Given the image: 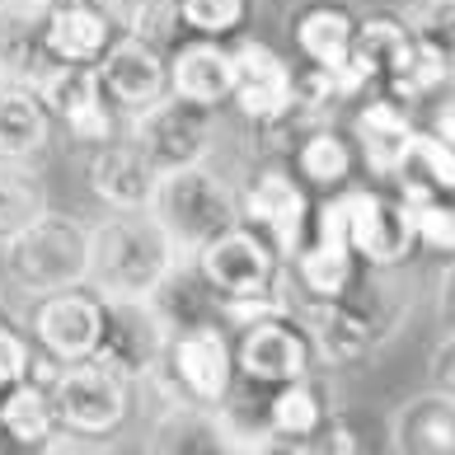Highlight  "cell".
I'll return each mask as SVG.
<instances>
[{
    "instance_id": "cell-7",
    "label": "cell",
    "mask_w": 455,
    "mask_h": 455,
    "mask_svg": "<svg viewBox=\"0 0 455 455\" xmlns=\"http://www.w3.org/2000/svg\"><path fill=\"white\" fill-rule=\"evenodd\" d=\"M235 193H240V221L254 226L282 254V263L306 244L315 197H310L306 183L291 174V164L282 156H259V164L249 170V179Z\"/></svg>"
},
{
    "instance_id": "cell-36",
    "label": "cell",
    "mask_w": 455,
    "mask_h": 455,
    "mask_svg": "<svg viewBox=\"0 0 455 455\" xmlns=\"http://www.w3.org/2000/svg\"><path fill=\"white\" fill-rule=\"evenodd\" d=\"M409 24L413 43L423 52L442 57L455 71V0H409V10H399Z\"/></svg>"
},
{
    "instance_id": "cell-45",
    "label": "cell",
    "mask_w": 455,
    "mask_h": 455,
    "mask_svg": "<svg viewBox=\"0 0 455 455\" xmlns=\"http://www.w3.org/2000/svg\"><path fill=\"white\" fill-rule=\"evenodd\" d=\"M0 451H5V432H0Z\"/></svg>"
},
{
    "instance_id": "cell-27",
    "label": "cell",
    "mask_w": 455,
    "mask_h": 455,
    "mask_svg": "<svg viewBox=\"0 0 455 455\" xmlns=\"http://www.w3.org/2000/svg\"><path fill=\"white\" fill-rule=\"evenodd\" d=\"M352 28H357V14L343 0H306L286 24L296 57L306 66H347Z\"/></svg>"
},
{
    "instance_id": "cell-15",
    "label": "cell",
    "mask_w": 455,
    "mask_h": 455,
    "mask_svg": "<svg viewBox=\"0 0 455 455\" xmlns=\"http://www.w3.org/2000/svg\"><path fill=\"white\" fill-rule=\"evenodd\" d=\"M80 174H85V188L104 212H146L160 179V170L150 164V156L137 146V137L127 127L99 146H85Z\"/></svg>"
},
{
    "instance_id": "cell-5",
    "label": "cell",
    "mask_w": 455,
    "mask_h": 455,
    "mask_svg": "<svg viewBox=\"0 0 455 455\" xmlns=\"http://www.w3.org/2000/svg\"><path fill=\"white\" fill-rule=\"evenodd\" d=\"M47 390H52V409H57L61 432L80 436L90 451L113 446V436L127 432L132 413H137V385L127 376H117L99 357L57 366Z\"/></svg>"
},
{
    "instance_id": "cell-20",
    "label": "cell",
    "mask_w": 455,
    "mask_h": 455,
    "mask_svg": "<svg viewBox=\"0 0 455 455\" xmlns=\"http://www.w3.org/2000/svg\"><path fill=\"white\" fill-rule=\"evenodd\" d=\"M347 296H352V306L362 310V319H366V329H371V343H376V352H385V347H390L403 329L413 324L423 286L413 282L409 263H403V267H362Z\"/></svg>"
},
{
    "instance_id": "cell-9",
    "label": "cell",
    "mask_w": 455,
    "mask_h": 455,
    "mask_svg": "<svg viewBox=\"0 0 455 455\" xmlns=\"http://www.w3.org/2000/svg\"><path fill=\"white\" fill-rule=\"evenodd\" d=\"M343 197V221H347V244L362 259V267H403L418 254L413 216L399 202L390 183H357L339 188Z\"/></svg>"
},
{
    "instance_id": "cell-35",
    "label": "cell",
    "mask_w": 455,
    "mask_h": 455,
    "mask_svg": "<svg viewBox=\"0 0 455 455\" xmlns=\"http://www.w3.org/2000/svg\"><path fill=\"white\" fill-rule=\"evenodd\" d=\"M446 85H455V71H451L442 57H432V52H423V47L413 43L409 66H403L399 76L385 80L380 94H390V99H399V104H409V108H423L427 99H436Z\"/></svg>"
},
{
    "instance_id": "cell-30",
    "label": "cell",
    "mask_w": 455,
    "mask_h": 455,
    "mask_svg": "<svg viewBox=\"0 0 455 455\" xmlns=\"http://www.w3.org/2000/svg\"><path fill=\"white\" fill-rule=\"evenodd\" d=\"M52 52L43 43V10L0 5V80L5 85H33L52 71Z\"/></svg>"
},
{
    "instance_id": "cell-10",
    "label": "cell",
    "mask_w": 455,
    "mask_h": 455,
    "mask_svg": "<svg viewBox=\"0 0 455 455\" xmlns=\"http://www.w3.org/2000/svg\"><path fill=\"white\" fill-rule=\"evenodd\" d=\"M296 94V66L282 47L259 33H235L230 38V108L254 132L282 127Z\"/></svg>"
},
{
    "instance_id": "cell-23",
    "label": "cell",
    "mask_w": 455,
    "mask_h": 455,
    "mask_svg": "<svg viewBox=\"0 0 455 455\" xmlns=\"http://www.w3.org/2000/svg\"><path fill=\"white\" fill-rule=\"evenodd\" d=\"M123 33L117 14L104 0H80V5H47L43 10V43L52 61H76L94 66L108 52V43Z\"/></svg>"
},
{
    "instance_id": "cell-40",
    "label": "cell",
    "mask_w": 455,
    "mask_h": 455,
    "mask_svg": "<svg viewBox=\"0 0 455 455\" xmlns=\"http://www.w3.org/2000/svg\"><path fill=\"white\" fill-rule=\"evenodd\" d=\"M427 385L436 395L455 399V329H442L427 347Z\"/></svg>"
},
{
    "instance_id": "cell-44",
    "label": "cell",
    "mask_w": 455,
    "mask_h": 455,
    "mask_svg": "<svg viewBox=\"0 0 455 455\" xmlns=\"http://www.w3.org/2000/svg\"><path fill=\"white\" fill-rule=\"evenodd\" d=\"M47 5H80V0H47Z\"/></svg>"
},
{
    "instance_id": "cell-39",
    "label": "cell",
    "mask_w": 455,
    "mask_h": 455,
    "mask_svg": "<svg viewBox=\"0 0 455 455\" xmlns=\"http://www.w3.org/2000/svg\"><path fill=\"white\" fill-rule=\"evenodd\" d=\"M357 451H366V442H362L357 427H352L339 409L324 418V427H319L310 436V446H306V455H357Z\"/></svg>"
},
{
    "instance_id": "cell-38",
    "label": "cell",
    "mask_w": 455,
    "mask_h": 455,
    "mask_svg": "<svg viewBox=\"0 0 455 455\" xmlns=\"http://www.w3.org/2000/svg\"><path fill=\"white\" fill-rule=\"evenodd\" d=\"M33 366V339L24 333L20 319L0 310V390H10L14 380H24Z\"/></svg>"
},
{
    "instance_id": "cell-34",
    "label": "cell",
    "mask_w": 455,
    "mask_h": 455,
    "mask_svg": "<svg viewBox=\"0 0 455 455\" xmlns=\"http://www.w3.org/2000/svg\"><path fill=\"white\" fill-rule=\"evenodd\" d=\"M170 5H174V20L183 33H193V38H221V43L244 33L249 14H254V0H170Z\"/></svg>"
},
{
    "instance_id": "cell-16",
    "label": "cell",
    "mask_w": 455,
    "mask_h": 455,
    "mask_svg": "<svg viewBox=\"0 0 455 455\" xmlns=\"http://www.w3.org/2000/svg\"><path fill=\"white\" fill-rule=\"evenodd\" d=\"M99 85H104L108 104L117 108V117H137L146 113L156 99L170 94V66H164V47L137 38V33H117L108 43V52L94 61Z\"/></svg>"
},
{
    "instance_id": "cell-42",
    "label": "cell",
    "mask_w": 455,
    "mask_h": 455,
    "mask_svg": "<svg viewBox=\"0 0 455 455\" xmlns=\"http://www.w3.org/2000/svg\"><path fill=\"white\" fill-rule=\"evenodd\" d=\"M427 132H436V137H442L446 146H455V85H446L442 94H436V99H427Z\"/></svg>"
},
{
    "instance_id": "cell-12",
    "label": "cell",
    "mask_w": 455,
    "mask_h": 455,
    "mask_svg": "<svg viewBox=\"0 0 455 455\" xmlns=\"http://www.w3.org/2000/svg\"><path fill=\"white\" fill-rule=\"evenodd\" d=\"M230 347H235V376H240L244 390H273V385H286V380H300L310 371H319L315 347L291 310L263 315L254 324L235 329Z\"/></svg>"
},
{
    "instance_id": "cell-14",
    "label": "cell",
    "mask_w": 455,
    "mask_h": 455,
    "mask_svg": "<svg viewBox=\"0 0 455 455\" xmlns=\"http://www.w3.org/2000/svg\"><path fill=\"white\" fill-rule=\"evenodd\" d=\"M413 132H418V117L409 104L399 99L371 90L352 104L347 117V137L352 150H357V170H366L376 183H395L409 164V150H413Z\"/></svg>"
},
{
    "instance_id": "cell-11",
    "label": "cell",
    "mask_w": 455,
    "mask_h": 455,
    "mask_svg": "<svg viewBox=\"0 0 455 455\" xmlns=\"http://www.w3.org/2000/svg\"><path fill=\"white\" fill-rule=\"evenodd\" d=\"M123 127L137 137V146L150 156V164L164 174V170H179V164H202V160L216 156L221 113L188 104V99H179V94H164L146 113L127 117Z\"/></svg>"
},
{
    "instance_id": "cell-25",
    "label": "cell",
    "mask_w": 455,
    "mask_h": 455,
    "mask_svg": "<svg viewBox=\"0 0 455 455\" xmlns=\"http://www.w3.org/2000/svg\"><path fill=\"white\" fill-rule=\"evenodd\" d=\"M286 164L310 193H339L357 179V150H352V137L339 123L306 127L286 150Z\"/></svg>"
},
{
    "instance_id": "cell-33",
    "label": "cell",
    "mask_w": 455,
    "mask_h": 455,
    "mask_svg": "<svg viewBox=\"0 0 455 455\" xmlns=\"http://www.w3.org/2000/svg\"><path fill=\"white\" fill-rule=\"evenodd\" d=\"M52 207L43 160H0V244Z\"/></svg>"
},
{
    "instance_id": "cell-26",
    "label": "cell",
    "mask_w": 455,
    "mask_h": 455,
    "mask_svg": "<svg viewBox=\"0 0 455 455\" xmlns=\"http://www.w3.org/2000/svg\"><path fill=\"white\" fill-rule=\"evenodd\" d=\"M141 446L150 455H226V436L216 409L188 399H160Z\"/></svg>"
},
{
    "instance_id": "cell-43",
    "label": "cell",
    "mask_w": 455,
    "mask_h": 455,
    "mask_svg": "<svg viewBox=\"0 0 455 455\" xmlns=\"http://www.w3.org/2000/svg\"><path fill=\"white\" fill-rule=\"evenodd\" d=\"M0 5H14V10H47V0H0Z\"/></svg>"
},
{
    "instance_id": "cell-2",
    "label": "cell",
    "mask_w": 455,
    "mask_h": 455,
    "mask_svg": "<svg viewBox=\"0 0 455 455\" xmlns=\"http://www.w3.org/2000/svg\"><path fill=\"white\" fill-rule=\"evenodd\" d=\"M146 212L170 235L174 254L193 259L212 235H221L226 226L240 221V193H235V183L212 160L179 164V170H164L156 179V193H150Z\"/></svg>"
},
{
    "instance_id": "cell-32",
    "label": "cell",
    "mask_w": 455,
    "mask_h": 455,
    "mask_svg": "<svg viewBox=\"0 0 455 455\" xmlns=\"http://www.w3.org/2000/svg\"><path fill=\"white\" fill-rule=\"evenodd\" d=\"M390 188L413 216L418 249H427L436 259H455V193H436L432 183L413 179V174H399Z\"/></svg>"
},
{
    "instance_id": "cell-17",
    "label": "cell",
    "mask_w": 455,
    "mask_h": 455,
    "mask_svg": "<svg viewBox=\"0 0 455 455\" xmlns=\"http://www.w3.org/2000/svg\"><path fill=\"white\" fill-rule=\"evenodd\" d=\"M164 343H170V329L150 310V300H108L104 339H99L94 357L104 366H113L117 376H127L132 385H141L160 366Z\"/></svg>"
},
{
    "instance_id": "cell-24",
    "label": "cell",
    "mask_w": 455,
    "mask_h": 455,
    "mask_svg": "<svg viewBox=\"0 0 455 455\" xmlns=\"http://www.w3.org/2000/svg\"><path fill=\"white\" fill-rule=\"evenodd\" d=\"M409 57H413V33L403 24V14H395V10L357 14L347 66L366 80V90H380L390 76H399L409 66Z\"/></svg>"
},
{
    "instance_id": "cell-4",
    "label": "cell",
    "mask_w": 455,
    "mask_h": 455,
    "mask_svg": "<svg viewBox=\"0 0 455 455\" xmlns=\"http://www.w3.org/2000/svg\"><path fill=\"white\" fill-rule=\"evenodd\" d=\"M235 347H230V329L226 324H193V329H174L164 343V357L137 390H150L160 399H188L202 409H221L235 395Z\"/></svg>"
},
{
    "instance_id": "cell-28",
    "label": "cell",
    "mask_w": 455,
    "mask_h": 455,
    "mask_svg": "<svg viewBox=\"0 0 455 455\" xmlns=\"http://www.w3.org/2000/svg\"><path fill=\"white\" fill-rule=\"evenodd\" d=\"M57 141V123L33 85L0 80V160H43Z\"/></svg>"
},
{
    "instance_id": "cell-41",
    "label": "cell",
    "mask_w": 455,
    "mask_h": 455,
    "mask_svg": "<svg viewBox=\"0 0 455 455\" xmlns=\"http://www.w3.org/2000/svg\"><path fill=\"white\" fill-rule=\"evenodd\" d=\"M427 291H432V315H436V324H442V329H455V259H442V267H436L432 282H427Z\"/></svg>"
},
{
    "instance_id": "cell-37",
    "label": "cell",
    "mask_w": 455,
    "mask_h": 455,
    "mask_svg": "<svg viewBox=\"0 0 455 455\" xmlns=\"http://www.w3.org/2000/svg\"><path fill=\"white\" fill-rule=\"evenodd\" d=\"M403 174L432 183L436 193H455V146H446L436 132H427L418 123L413 132V150H409V164H403Z\"/></svg>"
},
{
    "instance_id": "cell-31",
    "label": "cell",
    "mask_w": 455,
    "mask_h": 455,
    "mask_svg": "<svg viewBox=\"0 0 455 455\" xmlns=\"http://www.w3.org/2000/svg\"><path fill=\"white\" fill-rule=\"evenodd\" d=\"M146 300H150V310L164 319L170 333L174 329H193V324H221V300H216V291L202 282L193 259H179Z\"/></svg>"
},
{
    "instance_id": "cell-22",
    "label": "cell",
    "mask_w": 455,
    "mask_h": 455,
    "mask_svg": "<svg viewBox=\"0 0 455 455\" xmlns=\"http://www.w3.org/2000/svg\"><path fill=\"white\" fill-rule=\"evenodd\" d=\"M164 66H170V94L216 113L230 104V43L183 33L164 52Z\"/></svg>"
},
{
    "instance_id": "cell-21",
    "label": "cell",
    "mask_w": 455,
    "mask_h": 455,
    "mask_svg": "<svg viewBox=\"0 0 455 455\" xmlns=\"http://www.w3.org/2000/svg\"><path fill=\"white\" fill-rule=\"evenodd\" d=\"M385 446L399 455H455V399L423 385L385 413Z\"/></svg>"
},
{
    "instance_id": "cell-1",
    "label": "cell",
    "mask_w": 455,
    "mask_h": 455,
    "mask_svg": "<svg viewBox=\"0 0 455 455\" xmlns=\"http://www.w3.org/2000/svg\"><path fill=\"white\" fill-rule=\"evenodd\" d=\"M179 263L150 212H104L90 221V286L104 300H146Z\"/></svg>"
},
{
    "instance_id": "cell-29",
    "label": "cell",
    "mask_w": 455,
    "mask_h": 455,
    "mask_svg": "<svg viewBox=\"0 0 455 455\" xmlns=\"http://www.w3.org/2000/svg\"><path fill=\"white\" fill-rule=\"evenodd\" d=\"M0 432H5V446H14V451H47L52 436L61 432L52 390L33 376L0 390Z\"/></svg>"
},
{
    "instance_id": "cell-13",
    "label": "cell",
    "mask_w": 455,
    "mask_h": 455,
    "mask_svg": "<svg viewBox=\"0 0 455 455\" xmlns=\"http://www.w3.org/2000/svg\"><path fill=\"white\" fill-rule=\"evenodd\" d=\"M38 99L52 113L57 132H66L71 146H99L123 132V117L108 104L104 85H99L94 66H76V61H57L52 71L38 80Z\"/></svg>"
},
{
    "instance_id": "cell-8",
    "label": "cell",
    "mask_w": 455,
    "mask_h": 455,
    "mask_svg": "<svg viewBox=\"0 0 455 455\" xmlns=\"http://www.w3.org/2000/svg\"><path fill=\"white\" fill-rule=\"evenodd\" d=\"M104 315H108V300L90 282H76V286H57V291L28 296L20 324L33 339V347L66 366V362H85L99 352Z\"/></svg>"
},
{
    "instance_id": "cell-6",
    "label": "cell",
    "mask_w": 455,
    "mask_h": 455,
    "mask_svg": "<svg viewBox=\"0 0 455 455\" xmlns=\"http://www.w3.org/2000/svg\"><path fill=\"white\" fill-rule=\"evenodd\" d=\"M193 267L216 291V300H249V296H282L291 291L286 263L254 226L235 221L193 254Z\"/></svg>"
},
{
    "instance_id": "cell-3",
    "label": "cell",
    "mask_w": 455,
    "mask_h": 455,
    "mask_svg": "<svg viewBox=\"0 0 455 455\" xmlns=\"http://www.w3.org/2000/svg\"><path fill=\"white\" fill-rule=\"evenodd\" d=\"M0 277L24 300L90 277V221L47 207L38 221L0 244Z\"/></svg>"
},
{
    "instance_id": "cell-19",
    "label": "cell",
    "mask_w": 455,
    "mask_h": 455,
    "mask_svg": "<svg viewBox=\"0 0 455 455\" xmlns=\"http://www.w3.org/2000/svg\"><path fill=\"white\" fill-rule=\"evenodd\" d=\"M259 409H263L267 442H273L267 451L306 455L310 436L324 427V418L333 413V403H329V390H324V380H319V371H310V376H300V380L273 385V390L259 399Z\"/></svg>"
},
{
    "instance_id": "cell-18",
    "label": "cell",
    "mask_w": 455,
    "mask_h": 455,
    "mask_svg": "<svg viewBox=\"0 0 455 455\" xmlns=\"http://www.w3.org/2000/svg\"><path fill=\"white\" fill-rule=\"evenodd\" d=\"M291 315L300 319V329H306L319 371H347V366L376 357L371 329H366L362 310L352 306V296H333V300H291Z\"/></svg>"
}]
</instances>
